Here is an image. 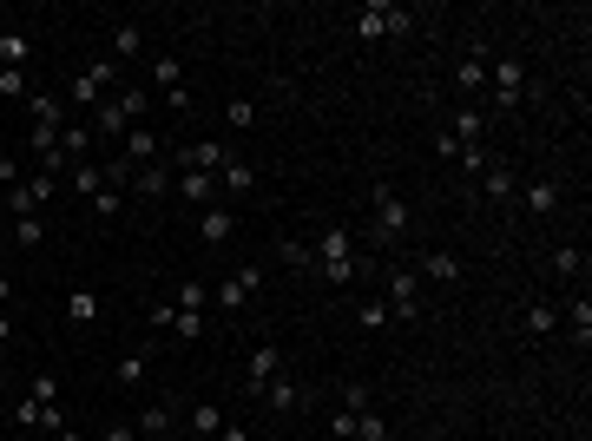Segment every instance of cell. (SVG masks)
Instances as JSON below:
<instances>
[{
    "instance_id": "6da1fadb",
    "label": "cell",
    "mask_w": 592,
    "mask_h": 441,
    "mask_svg": "<svg viewBox=\"0 0 592 441\" xmlns=\"http://www.w3.org/2000/svg\"><path fill=\"white\" fill-rule=\"evenodd\" d=\"M303 270H316V284H356L362 270H369V257L356 251V231H349V224H329V231L316 237V251H310Z\"/></svg>"
},
{
    "instance_id": "7a4b0ae2",
    "label": "cell",
    "mask_w": 592,
    "mask_h": 441,
    "mask_svg": "<svg viewBox=\"0 0 592 441\" xmlns=\"http://www.w3.org/2000/svg\"><path fill=\"white\" fill-rule=\"evenodd\" d=\"M369 211H375V218H369V237H375V244H395V237H402L408 224H415L408 198L389 185V178H375V185H369Z\"/></svg>"
},
{
    "instance_id": "3957f363",
    "label": "cell",
    "mask_w": 592,
    "mask_h": 441,
    "mask_svg": "<svg viewBox=\"0 0 592 441\" xmlns=\"http://www.w3.org/2000/svg\"><path fill=\"white\" fill-rule=\"evenodd\" d=\"M112 93H119V66L112 60H86V66H73V79H66V106L93 112L99 99H112Z\"/></svg>"
},
{
    "instance_id": "277c9868",
    "label": "cell",
    "mask_w": 592,
    "mask_h": 441,
    "mask_svg": "<svg viewBox=\"0 0 592 441\" xmlns=\"http://www.w3.org/2000/svg\"><path fill=\"white\" fill-rule=\"evenodd\" d=\"M356 40H395V33H415V7H395V0H369L356 7Z\"/></svg>"
},
{
    "instance_id": "5b68a950",
    "label": "cell",
    "mask_w": 592,
    "mask_h": 441,
    "mask_svg": "<svg viewBox=\"0 0 592 441\" xmlns=\"http://www.w3.org/2000/svg\"><path fill=\"white\" fill-rule=\"evenodd\" d=\"M520 93H527V60H520V53L487 60V99H494V112H514Z\"/></svg>"
},
{
    "instance_id": "8992f818",
    "label": "cell",
    "mask_w": 592,
    "mask_h": 441,
    "mask_svg": "<svg viewBox=\"0 0 592 441\" xmlns=\"http://www.w3.org/2000/svg\"><path fill=\"white\" fill-rule=\"evenodd\" d=\"M53 185H60L53 172H33V178H20V185L0 191V205H7V218H33V211H40V205L53 198Z\"/></svg>"
},
{
    "instance_id": "52a82bcc",
    "label": "cell",
    "mask_w": 592,
    "mask_h": 441,
    "mask_svg": "<svg viewBox=\"0 0 592 441\" xmlns=\"http://www.w3.org/2000/svg\"><path fill=\"white\" fill-rule=\"evenodd\" d=\"M257 290H264V270H257V264H237L231 277L218 284V297H211V303H218L224 316H237V310H244L250 297H257Z\"/></svg>"
},
{
    "instance_id": "ba28073f",
    "label": "cell",
    "mask_w": 592,
    "mask_h": 441,
    "mask_svg": "<svg viewBox=\"0 0 592 441\" xmlns=\"http://www.w3.org/2000/svg\"><path fill=\"white\" fill-rule=\"evenodd\" d=\"M441 139H448L454 152H468V145H481V139H487V112H481V106H454L448 119H441Z\"/></svg>"
},
{
    "instance_id": "9c48e42d",
    "label": "cell",
    "mask_w": 592,
    "mask_h": 441,
    "mask_svg": "<svg viewBox=\"0 0 592 441\" xmlns=\"http://www.w3.org/2000/svg\"><path fill=\"white\" fill-rule=\"evenodd\" d=\"M382 303H389V316H395V323H415V316H421L415 270H389V277H382Z\"/></svg>"
},
{
    "instance_id": "30bf717a",
    "label": "cell",
    "mask_w": 592,
    "mask_h": 441,
    "mask_svg": "<svg viewBox=\"0 0 592 441\" xmlns=\"http://www.w3.org/2000/svg\"><path fill=\"white\" fill-rule=\"evenodd\" d=\"M172 198H178V205H198V211L224 205V191H218V178H211V172H172Z\"/></svg>"
},
{
    "instance_id": "8fae6325",
    "label": "cell",
    "mask_w": 592,
    "mask_h": 441,
    "mask_svg": "<svg viewBox=\"0 0 592 441\" xmlns=\"http://www.w3.org/2000/svg\"><path fill=\"white\" fill-rule=\"evenodd\" d=\"M514 198L527 205V218H553V211L566 205V185H560V178H527Z\"/></svg>"
},
{
    "instance_id": "7c38bea8",
    "label": "cell",
    "mask_w": 592,
    "mask_h": 441,
    "mask_svg": "<svg viewBox=\"0 0 592 441\" xmlns=\"http://www.w3.org/2000/svg\"><path fill=\"white\" fill-rule=\"evenodd\" d=\"M218 191H224V205H231V198H257V191H264V172H257L250 158H224Z\"/></svg>"
},
{
    "instance_id": "4fadbf2b",
    "label": "cell",
    "mask_w": 592,
    "mask_h": 441,
    "mask_svg": "<svg viewBox=\"0 0 592 441\" xmlns=\"http://www.w3.org/2000/svg\"><path fill=\"white\" fill-rule=\"evenodd\" d=\"M152 330L178 336V343H191V336H204V310H178V303H152Z\"/></svg>"
},
{
    "instance_id": "5bb4252c",
    "label": "cell",
    "mask_w": 592,
    "mask_h": 441,
    "mask_svg": "<svg viewBox=\"0 0 592 441\" xmlns=\"http://www.w3.org/2000/svg\"><path fill=\"white\" fill-rule=\"evenodd\" d=\"M14 428H40V435H60V428H66V415H60V402H33V395H20Z\"/></svg>"
},
{
    "instance_id": "9a60e30c",
    "label": "cell",
    "mask_w": 592,
    "mask_h": 441,
    "mask_svg": "<svg viewBox=\"0 0 592 441\" xmlns=\"http://www.w3.org/2000/svg\"><path fill=\"white\" fill-rule=\"evenodd\" d=\"M257 395H264V402H270L277 415H290V409H303V402H310V389H303V382H296L290 369H283V376H270V382H264Z\"/></svg>"
},
{
    "instance_id": "2e32d148",
    "label": "cell",
    "mask_w": 592,
    "mask_h": 441,
    "mask_svg": "<svg viewBox=\"0 0 592 441\" xmlns=\"http://www.w3.org/2000/svg\"><path fill=\"white\" fill-rule=\"evenodd\" d=\"M145 376H152V343H132L119 356V369H112V382L119 389H145Z\"/></svg>"
},
{
    "instance_id": "e0dca14e",
    "label": "cell",
    "mask_w": 592,
    "mask_h": 441,
    "mask_svg": "<svg viewBox=\"0 0 592 441\" xmlns=\"http://www.w3.org/2000/svg\"><path fill=\"white\" fill-rule=\"evenodd\" d=\"M224 158H231V152H224L218 139H191V145H185V158H178V172H211V178H218V172H224Z\"/></svg>"
},
{
    "instance_id": "ac0fdd59",
    "label": "cell",
    "mask_w": 592,
    "mask_h": 441,
    "mask_svg": "<svg viewBox=\"0 0 592 441\" xmlns=\"http://www.w3.org/2000/svg\"><path fill=\"white\" fill-rule=\"evenodd\" d=\"M198 237L211 244V251H218V244H231V237H237V211H231V205H211V211H198Z\"/></svg>"
},
{
    "instance_id": "d6986e66",
    "label": "cell",
    "mask_w": 592,
    "mask_h": 441,
    "mask_svg": "<svg viewBox=\"0 0 592 441\" xmlns=\"http://www.w3.org/2000/svg\"><path fill=\"white\" fill-rule=\"evenodd\" d=\"M125 191H139V198H172V165L158 158V165H139V172L125 178Z\"/></svg>"
},
{
    "instance_id": "ffe728a7",
    "label": "cell",
    "mask_w": 592,
    "mask_h": 441,
    "mask_svg": "<svg viewBox=\"0 0 592 441\" xmlns=\"http://www.w3.org/2000/svg\"><path fill=\"white\" fill-rule=\"evenodd\" d=\"M454 86H461V106H474V93H487V53L481 47L454 66Z\"/></svg>"
},
{
    "instance_id": "44dd1931",
    "label": "cell",
    "mask_w": 592,
    "mask_h": 441,
    "mask_svg": "<svg viewBox=\"0 0 592 441\" xmlns=\"http://www.w3.org/2000/svg\"><path fill=\"white\" fill-rule=\"evenodd\" d=\"M132 428H139V441H172L178 415L165 409V402H145V409H139V422H132Z\"/></svg>"
},
{
    "instance_id": "7402d4cb",
    "label": "cell",
    "mask_w": 592,
    "mask_h": 441,
    "mask_svg": "<svg viewBox=\"0 0 592 441\" xmlns=\"http://www.w3.org/2000/svg\"><path fill=\"white\" fill-rule=\"evenodd\" d=\"M86 152H93V126H86V119H66V132H60L66 172H73V165H86Z\"/></svg>"
},
{
    "instance_id": "603a6c76",
    "label": "cell",
    "mask_w": 592,
    "mask_h": 441,
    "mask_svg": "<svg viewBox=\"0 0 592 441\" xmlns=\"http://www.w3.org/2000/svg\"><path fill=\"white\" fill-rule=\"evenodd\" d=\"M244 376H250V389H264L270 376H283V349L277 343H257V349H250V363H244Z\"/></svg>"
},
{
    "instance_id": "cb8c5ba5",
    "label": "cell",
    "mask_w": 592,
    "mask_h": 441,
    "mask_svg": "<svg viewBox=\"0 0 592 441\" xmlns=\"http://www.w3.org/2000/svg\"><path fill=\"white\" fill-rule=\"evenodd\" d=\"M0 66H14V73H27V66H33V33H20V27H0Z\"/></svg>"
},
{
    "instance_id": "d4e9b609",
    "label": "cell",
    "mask_w": 592,
    "mask_h": 441,
    "mask_svg": "<svg viewBox=\"0 0 592 441\" xmlns=\"http://www.w3.org/2000/svg\"><path fill=\"white\" fill-rule=\"evenodd\" d=\"M125 165H132V172H139V165H158V132L152 126H132V132H125Z\"/></svg>"
},
{
    "instance_id": "484cf974",
    "label": "cell",
    "mask_w": 592,
    "mask_h": 441,
    "mask_svg": "<svg viewBox=\"0 0 592 441\" xmlns=\"http://www.w3.org/2000/svg\"><path fill=\"white\" fill-rule=\"evenodd\" d=\"M481 191H487V198H494V205H507V198H514V191H520V172H514V165H500V158H494V165H487V172H481Z\"/></svg>"
},
{
    "instance_id": "4316f807",
    "label": "cell",
    "mask_w": 592,
    "mask_h": 441,
    "mask_svg": "<svg viewBox=\"0 0 592 441\" xmlns=\"http://www.w3.org/2000/svg\"><path fill=\"white\" fill-rule=\"evenodd\" d=\"M185 428H191V435H204V441H218L224 435V409H218V402H191Z\"/></svg>"
},
{
    "instance_id": "83f0119b",
    "label": "cell",
    "mask_w": 592,
    "mask_h": 441,
    "mask_svg": "<svg viewBox=\"0 0 592 441\" xmlns=\"http://www.w3.org/2000/svg\"><path fill=\"white\" fill-rule=\"evenodd\" d=\"M86 126H93V139H99V132H106V139H125V132H132V119H125V112L112 106V99H99V106H93V119H86Z\"/></svg>"
},
{
    "instance_id": "f1b7e54d",
    "label": "cell",
    "mask_w": 592,
    "mask_h": 441,
    "mask_svg": "<svg viewBox=\"0 0 592 441\" xmlns=\"http://www.w3.org/2000/svg\"><path fill=\"white\" fill-rule=\"evenodd\" d=\"M139 47H145V33H139V20H119V27H112V53H106V60L119 66V60H132V53H139Z\"/></svg>"
},
{
    "instance_id": "f546056e",
    "label": "cell",
    "mask_w": 592,
    "mask_h": 441,
    "mask_svg": "<svg viewBox=\"0 0 592 441\" xmlns=\"http://www.w3.org/2000/svg\"><path fill=\"white\" fill-rule=\"evenodd\" d=\"M421 270H428L435 284H461V257H454V251H428V257H421Z\"/></svg>"
},
{
    "instance_id": "4dcf8cb0",
    "label": "cell",
    "mask_w": 592,
    "mask_h": 441,
    "mask_svg": "<svg viewBox=\"0 0 592 441\" xmlns=\"http://www.w3.org/2000/svg\"><path fill=\"white\" fill-rule=\"evenodd\" d=\"M553 323H560L553 303H527V310H520V330H527V336H553Z\"/></svg>"
},
{
    "instance_id": "1f68e13d",
    "label": "cell",
    "mask_w": 592,
    "mask_h": 441,
    "mask_svg": "<svg viewBox=\"0 0 592 441\" xmlns=\"http://www.w3.org/2000/svg\"><path fill=\"white\" fill-rule=\"evenodd\" d=\"M349 435H356V441H389V415H382V409H362L356 422H349Z\"/></svg>"
},
{
    "instance_id": "d6a6232c",
    "label": "cell",
    "mask_w": 592,
    "mask_h": 441,
    "mask_svg": "<svg viewBox=\"0 0 592 441\" xmlns=\"http://www.w3.org/2000/svg\"><path fill=\"white\" fill-rule=\"evenodd\" d=\"M566 323H573V336H579V349H586V343H592V297H586V290H579V297H573V303H566Z\"/></svg>"
},
{
    "instance_id": "836d02e7",
    "label": "cell",
    "mask_w": 592,
    "mask_h": 441,
    "mask_svg": "<svg viewBox=\"0 0 592 441\" xmlns=\"http://www.w3.org/2000/svg\"><path fill=\"white\" fill-rule=\"evenodd\" d=\"M112 106H119L125 119H132V126H145V106H152V99H145L139 86H125V79H119V93H112Z\"/></svg>"
},
{
    "instance_id": "e575fe53",
    "label": "cell",
    "mask_w": 592,
    "mask_h": 441,
    "mask_svg": "<svg viewBox=\"0 0 592 441\" xmlns=\"http://www.w3.org/2000/svg\"><path fill=\"white\" fill-rule=\"evenodd\" d=\"M66 178H73V191H79V198H93V191H106V172H99L93 158H86V165H73Z\"/></svg>"
},
{
    "instance_id": "d590c367",
    "label": "cell",
    "mask_w": 592,
    "mask_h": 441,
    "mask_svg": "<svg viewBox=\"0 0 592 441\" xmlns=\"http://www.w3.org/2000/svg\"><path fill=\"white\" fill-rule=\"evenodd\" d=\"M7 237H14L20 251H33V244L47 237V224H40V211H33V218H14V224H7Z\"/></svg>"
},
{
    "instance_id": "8d00e7d4",
    "label": "cell",
    "mask_w": 592,
    "mask_h": 441,
    "mask_svg": "<svg viewBox=\"0 0 592 441\" xmlns=\"http://www.w3.org/2000/svg\"><path fill=\"white\" fill-rule=\"evenodd\" d=\"M579 270H586V251H579V244H560V251H553V277H579Z\"/></svg>"
},
{
    "instance_id": "74e56055",
    "label": "cell",
    "mask_w": 592,
    "mask_h": 441,
    "mask_svg": "<svg viewBox=\"0 0 592 441\" xmlns=\"http://www.w3.org/2000/svg\"><path fill=\"white\" fill-rule=\"evenodd\" d=\"M152 73H158V93H178V86H185V66H178L172 53H158V66H152Z\"/></svg>"
},
{
    "instance_id": "f35d334b",
    "label": "cell",
    "mask_w": 592,
    "mask_h": 441,
    "mask_svg": "<svg viewBox=\"0 0 592 441\" xmlns=\"http://www.w3.org/2000/svg\"><path fill=\"white\" fill-rule=\"evenodd\" d=\"M172 303H178V310H204V303H211V284H198V277H191V284L172 290Z\"/></svg>"
},
{
    "instance_id": "ab89813d",
    "label": "cell",
    "mask_w": 592,
    "mask_h": 441,
    "mask_svg": "<svg viewBox=\"0 0 592 441\" xmlns=\"http://www.w3.org/2000/svg\"><path fill=\"white\" fill-rule=\"evenodd\" d=\"M362 330H389V323H395V316H389V303H382V297H362Z\"/></svg>"
},
{
    "instance_id": "60d3db41",
    "label": "cell",
    "mask_w": 592,
    "mask_h": 441,
    "mask_svg": "<svg viewBox=\"0 0 592 441\" xmlns=\"http://www.w3.org/2000/svg\"><path fill=\"white\" fill-rule=\"evenodd\" d=\"M66 316H73V323H93V316H99V297H93V290H73V297H66Z\"/></svg>"
},
{
    "instance_id": "b9f144b4",
    "label": "cell",
    "mask_w": 592,
    "mask_h": 441,
    "mask_svg": "<svg viewBox=\"0 0 592 441\" xmlns=\"http://www.w3.org/2000/svg\"><path fill=\"white\" fill-rule=\"evenodd\" d=\"M27 93H33V79L14 73V66H0V99H27Z\"/></svg>"
},
{
    "instance_id": "7bdbcfd3",
    "label": "cell",
    "mask_w": 592,
    "mask_h": 441,
    "mask_svg": "<svg viewBox=\"0 0 592 441\" xmlns=\"http://www.w3.org/2000/svg\"><path fill=\"white\" fill-rule=\"evenodd\" d=\"M86 205H93L99 218H119V211H125V198H119V191L106 185V191H93V198H86Z\"/></svg>"
},
{
    "instance_id": "ee69618b",
    "label": "cell",
    "mask_w": 592,
    "mask_h": 441,
    "mask_svg": "<svg viewBox=\"0 0 592 441\" xmlns=\"http://www.w3.org/2000/svg\"><path fill=\"white\" fill-rule=\"evenodd\" d=\"M224 126H257V106H250V99H231V106H224Z\"/></svg>"
},
{
    "instance_id": "f6af8a7d",
    "label": "cell",
    "mask_w": 592,
    "mask_h": 441,
    "mask_svg": "<svg viewBox=\"0 0 592 441\" xmlns=\"http://www.w3.org/2000/svg\"><path fill=\"white\" fill-rule=\"evenodd\" d=\"M27 395H33V402H60V382H53V376H33Z\"/></svg>"
},
{
    "instance_id": "bcb514c9",
    "label": "cell",
    "mask_w": 592,
    "mask_h": 441,
    "mask_svg": "<svg viewBox=\"0 0 592 441\" xmlns=\"http://www.w3.org/2000/svg\"><path fill=\"white\" fill-rule=\"evenodd\" d=\"M343 409H349V415L369 409V389H362V382H343Z\"/></svg>"
},
{
    "instance_id": "7dc6e473",
    "label": "cell",
    "mask_w": 592,
    "mask_h": 441,
    "mask_svg": "<svg viewBox=\"0 0 592 441\" xmlns=\"http://www.w3.org/2000/svg\"><path fill=\"white\" fill-rule=\"evenodd\" d=\"M14 178H20V165H14V158H0V191L14 185Z\"/></svg>"
},
{
    "instance_id": "c3c4849f",
    "label": "cell",
    "mask_w": 592,
    "mask_h": 441,
    "mask_svg": "<svg viewBox=\"0 0 592 441\" xmlns=\"http://www.w3.org/2000/svg\"><path fill=\"white\" fill-rule=\"evenodd\" d=\"M218 441H250V428H244V422H224V435H218Z\"/></svg>"
},
{
    "instance_id": "681fc988",
    "label": "cell",
    "mask_w": 592,
    "mask_h": 441,
    "mask_svg": "<svg viewBox=\"0 0 592 441\" xmlns=\"http://www.w3.org/2000/svg\"><path fill=\"white\" fill-rule=\"evenodd\" d=\"M106 441H139V428H106Z\"/></svg>"
},
{
    "instance_id": "f907efd6",
    "label": "cell",
    "mask_w": 592,
    "mask_h": 441,
    "mask_svg": "<svg viewBox=\"0 0 592 441\" xmlns=\"http://www.w3.org/2000/svg\"><path fill=\"white\" fill-rule=\"evenodd\" d=\"M7 336H14V323H7V310H0V349H7Z\"/></svg>"
},
{
    "instance_id": "816d5d0a",
    "label": "cell",
    "mask_w": 592,
    "mask_h": 441,
    "mask_svg": "<svg viewBox=\"0 0 592 441\" xmlns=\"http://www.w3.org/2000/svg\"><path fill=\"white\" fill-rule=\"evenodd\" d=\"M47 441H86V435H73V428H60V435H47Z\"/></svg>"
},
{
    "instance_id": "f5cc1de1",
    "label": "cell",
    "mask_w": 592,
    "mask_h": 441,
    "mask_svg": "<svg viewBox=\"0 0 592 441\" xmlns=\"http://www.w3.org/2000/svg\"><path fill=\"white\" fill-rule=\"evenodd\" d=\"M7 297H14V284H7V277H0V310H7Z\"/></svg>"
},
{
    "instance_id": "db71d44e",
    "label": "cell",
    "mask_w": 592,
    "mask_h": 441,
    "mask_svg": "<svg viewBox=\"0 0 592 441\" xmlns=\"http://www.w3.org/2000/svg\"><path fill=\"white\" fill-rule=\"evenodd\" d=\"M329 441H343V435H329Z\"/></svg>"
}]
</instances>
